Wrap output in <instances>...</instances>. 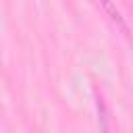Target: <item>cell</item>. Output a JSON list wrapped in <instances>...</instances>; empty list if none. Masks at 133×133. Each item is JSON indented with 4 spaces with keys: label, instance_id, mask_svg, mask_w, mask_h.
<instances>
[{
    "label": "cell",
    "instance_id": "cell-1",
    "mask_svg": "<svg viewBox=\"0 0 133 133\" xmlns=\"http://www.w3.org/2000/svg\"><path fill=\"white\" fill-rule=\"evenodd\" d=\"M100 4L104 6V10L110 15V19L116 23V25H121V29L125 31V33H129V29H127V25H125V21H123V17H121V12L114 8V4H112V0H100Z\"/></svg>",
    "mask_w": 133,
    "mask_h": 133
},
{
    "label": "cell",
    "instance_id": "cell-2",
    "mask_svg": "<svg viewBox=\"0 0 133 133\" xmlns=\"http://www.w3.org/2000/svg\"><path fill=\"white\" fill-rule=\"evenodd\" d=\"M98 112H100V123H102V133H108V114H106V104L104 100L98 96Z\"/></svg>",
    "mask_w": 133,
    "mask_h": 133
}]
</instances>
